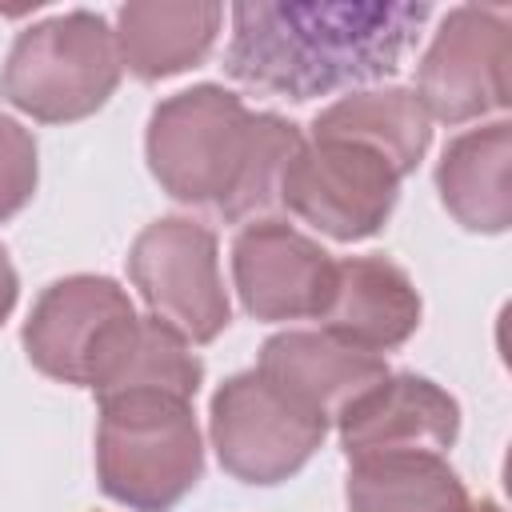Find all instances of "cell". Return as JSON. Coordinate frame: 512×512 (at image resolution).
Instances as JSON below:
<instances>
[{"label":"cell","mask_w":512,"mask_h":512,"mask_svg":"<svg viewBox=\"0 0 512 512\" xmlns=\"http://www.w3.org/2000/svg\"><path fill=\"white\" fill-rule=\"evenodd\" d=\"M428 4L380 0H248L232 4L224 72L292 104L384 80L400 68Z\"/></svg>","instance_id":"6da1fadb"},{"label":"cell","mask_w":512,"mask_h":512,"mask_svg":"<svg viewBox=\"0 0 512 512\" xmlns=\"http://www.w3.org/2000/svg\"><path fill=\"white\" fill-rule=\"evenodd\" d=\"M300 144L304 132L292 120L248 112L224 84H196L152 108L144 156L172 200L244 224L280 208L284 172Z\"/></svg>","instance_id":"7a4b0ae2"},{"label":"cell","mask_w":512,"mask_h":512,"mask_svg":"<svg viewBox=\"0 0 512 512\" xmlns=\"http://www.w3.org/2000/svg\"><path fill=\"white\" fill-rule=\"evenodd\" d=\"M96 404V480L104 496L132 512H172L204 476L192 400L124 392Z\"/></svg>","instance_id":"3957f363"},{"label":"cell","mask_w":512,"mask_h":512,"mask_svg":"<svg viewBox=\"0 0 512 512\" xmlns=\"http://www.w3.org/2000/svg\"><path fill=\"white\" fill-rule=\"evenodd\" d=\"M116 32L100 12L72 8L24 28L4 60L0 96L40 124H72L108 104L120 84Z\"/></svg>","instance_id":"277c9868"},{"label":"cell","mask_w":512,"mask_h":512,"mask_svg":"<svg viewBox=\"0 0 512 512\" xmlns=\"http://www.w3.org/2000/svg\"><path fill=\"white\" fill-rule=\"evenodd\" d=\"M216 460L240 484L272 488L296 476L328 436V420L292 400L256 368L228 376L208 412Z\"/></svg>","instance_id":"5b68a950"},{"label":"cell","mask_w":512,"mask_h":512,"mask_svg":"<svg viewBox=\"0 0 512 512\" xmlns=\"http://www.w3.org/2000/svg\"><path fill=\"white\" fill-rule=\"evenodd\" d=\"M128 276L148 312L184 344H212L232 320L216 232L192 216L152 220L128 248Z\"/></svg>","instance_id":"8992f818"},{"label":"cell","mask_w":512,"mask_h":512,"mask_svg":"<svg viewBox=\"0 0 512 512\" xmlns=\"http://www.w3.org/2000/svg\"><path fill=\"white\" fill-rule=\"evenodd\" d=\"M400 180L404 176L364 144L304 136L284 172L280 204L316 232L356 244L388 224L400 200Z\"/></svg>","instance_id":"52a82bcc"},{"label":"cell","mask_w":512,"mask_h":512,"mask_svg":"<svg viewBox=\"0 0 512 512\" xmlns=\"http://www.w3.org/2000/svg\"><path fill=\"white\" fill-rule=\"evenodd\" d=\"M136 316L132 296L112 276L76 272L40 292L20 340L36 372L60 384L92 388Z\"/></svg>","instance_id":"ba28073f"},{"label":"cell","mask_w":512,"mask_h":512,"mask_svg":"<svg viewBox=\"0 0 512 512\" xmlns=\"http://www.w3.org/2000/svg\"><path fill=\"white\" fill-rule=\"evenodd\" d=\"M512 24L504 8L460 4L452 8L416 68V96L428 120L468 124L504 112L512 100Z\"/></svg>","instance_id":"9c48e42d"},{"label":"cell","mask_w":512,"mask_h":512,"mask_svg":"<svg viewBox=\"0 0 512 512\" xmlns=\"http://www.w3.org/2000/svg\"><path fill=\"white\" fill-rule=\"evenodd\" d=\"M336 260L292 224L264 216L236 232L232 240V284L248 316L256 320H316Z\"/></svg>","instance_id":"30bf717a"},{"label":"cell","mask_w":512,"mask_h":512,"mask_svg":"<svg viewBox=\"0 0 512 512\" xmlns=\"http://www.w3.org/2000/svg\"><path fill=\"white\" fill-rule=\"evenodd\" d=\"M336 428L348 460L392 452L448 456L460 436V404L428 376L388 372L336 416Z\"/></svg>","instance_id":"8fae6325"},{"label":"cell","mask_w":512,"mask_h":512,"mask_svg":"<svg viewBox=\"0 0 512 512\" xmlns=\"http://www.w3.org/2000/svg\"><path fill=\"white\" fill-rule=\"evenodd\" d=\"M420 292L408 272L384 256H348L332 268V288L320 308V332L384 356L412 340L420 328Z\"/></svg>","instance_id":"7c38bea8"},{"label":"cell","mask_w":512,"mask_h":512,"mask_svg":"<svg viewBox=\"0 0 512 512\" xmlns=\"http://www.w3.org/2000/svg\"><path fill=\"white\" fill-rule=\"evenodd\" d=\"M256 372L268 376L276 388H284L292 400L336 424V416L368 392L376 380L388 376V360L360 352L328 332H276L260 344Z\"/></svg>","instance_id":"4fadbf2b"},{"label":"cell","mask_w":512,"mask_h":512,"mask_svg":"<svg viewBox=\"0 0 512 512\" xmlns=\"http://www.w3.org/2000/svg\"><path fill=\"white\" fill-rule=\"evenodd\" d=\"M220 24L216 0H132L116 12V52L136 80H168L208 60Z\"/></svg>","instance_id":"5bb4252c"},{"label":"cell","mask_w":512,"mask_h":512,"mask_svg":"<svg viewBox=\"0 0 512 512\" xmlns=\"http://www.w3.org/2000/svg\"><path fill=\"white\" fill-rule=\"evenodd\" d=\"M436 192L460 228L504 232L512 224V124L492 120L456 136L436 164Z\"/></svg>","instance_id":"9a60e30c"},{"label":"cell","mask_w":512,"mask_h":512,"mask_svg":"<svg viewBox=\"0 0 512 512\" xmlns=\"http://www.w3.org/2000/svg\"><path fill=\"white\" fill-rule=\"evenodd\" d=\"M312 136L364 144L408 176L432 144V120L412 88H364L328 104L312 120Z\"/></svg>","instance_id":"2e32d148"},{"label":"cell","mask_w":512,"mask_h":512,"mask_svg":"<svg viewBox=\"0 0 512 512\" xmlns=\"http://www.w3.org/2000/svg\"><path fill=\"white\" fill-rule=\"evenodd\" d=\"M348 512H468L472 496L448 456L392 452L348 460Z\"/></svg>","instance_id":"e0dca14e"},{"label":"cell","mask_w":512,"mask_h":512,"mask_svg":"<svg viewBox=\"0 0 512 512\" xmlns=\"http://www.w3.org/2000/svg\"><path fill=\"white\" fill-rule=\"evenodd\" d=\"M204 384V364L168 324L156 316H136L120 348L112 352L108 368L92 384L96 400L124 396V392H172L192 400Z\"/></svg>","instance_id":"ac0fdd59"},{"label":"cell","mask_w":512,"mask_h":512,"mask_svg":"<svg viewBox=\"0 0 512 512\" xmlns=\"http://www.w3.org/2000/svg\"><path fill=\"white\" fill-rule=\"evenodd\" d=\"M40 180V160H36V140L32 132L0 116V220H12L36 192Z\"/></svg>","instance_id":"d6986e66"},{"label":"cell","mask_w":512,"mask_h":512,"mask_svg":"<svg viewBox=\"0 0 512 512\" xmlns=\"http://www.w3.org/2000/svg\"><path fill=\"white\" fill-rule=\"evenodd\" d=\"M16 296H20V280H16V268H12V260H8V248L0 244V324L12 316Z\"/></svg>","instance_id":"ffe728a7"},{"label":"cell","mask_w":512,"mask_h":512,"mask_svg":"<svg viewBox=\"0 0 512 512\" xmlns=\"http://www.w3.org/2000/svg\"><path fill=\"white\" fill-rule=\"evenodd\" d=\"M468 512H504V508H500L492 496H484V500H472V508H468Z\"/></svg>","instance_id":"44dd1931"}]
</instances>
